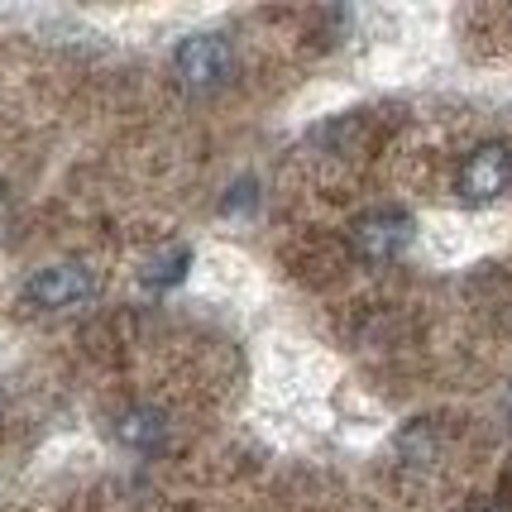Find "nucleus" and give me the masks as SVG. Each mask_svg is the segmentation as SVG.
<instances>
[{
  "label": "nucleus",
  "mask_w": 512,
  "mask_h": 512,
  "mask_svg": "<svg viewBox=\"0 0 512 512\" xmlns=\"http://www.w3.org/2000/svg\"><path fill=\"white\" fill-rule=\"evenodd\" d=\"M173 72L187 91H221L235 77V48L225 34H192L173 53Z\"/></svg>",
  "instance_id": "f257e3e1"
},
{
  "label": "nucleus",
  "mask_w": 512,
  "mask_h": 512,
  "mask_svg": "<svg viewBox=\"0 0 512 512\" xmlns=\"http://www.w3.org/2000/svg\"><path fill=\"white\" fill-rule=\"evenodd\" d=\"M101 292L87 264H48L34 278H24V302L39 312H77Z\"/></svg>",
  "instance_id": "f03ea898"
},
{
  "label": "nucleus",
  "mask_w": 512,
  "mask_h": 512,
  "mask_svg": "<svg viewBox=\"0 0 512 512\" xmlns=\"http://www.w3.org/2000/svg\"><path fill=\"white\" fill-rule=\"evenodd\" d=\"M412 245V216L379 206V211H364L350 230V249H355L364 264H393L402 249Z\"/></svg>",
  "instance_id": "7ed1b4c3"
},
{
  "label": "nucleus",
  "mask_w": 512,
  "mask_h": 512,
  "mask_svg": "<svg viewBox=\"0 0 512 512\" xmlns=\"http://www.w3.org/2000/svg\"><path fill=\"white\" fill-rule=\"evenodd\" d=\"M512 187V149L508 144H479L460 168V197L469 206H489Z\"/></svg>",
  "instance_id": "20e7f679"
},
{
  "label": "nucleus",
  "mask_w": 512,
  "mask_h": 512,
  "mask_svg": "<svg viewBox=\"0 0 512 512\" xmlns=\"http://www.w3.org/2000/svg\"><path fill=\"white\" fill-rule=\"evenodd\" d=\"M168 417L158 412V407H130V412H120V422H115V436H120V446L130 450H158L168 441Z\"/></svg>",
  "instance_id": "39448f33"
},
{
  "label": "nucleus",
  "mask_w": 512,
  "mask_h": 512,
  "mask_svg": "<svg viewBox=\"0 0 512 512\" xmlns=\"http://www.w3.org/2000/svg\"><path fill=\"white\" fill-rule=\"evenodd\" d=\"M187 264H192V249H168V254H158L154 264L144 268V283L149 288H173L187 278Z\"/></svg>",
  "instance_id": "423d86ee"
},
{
  "label": "nucleus",
  "mask_w": 512,
  "mask_h": 512,
  "mask_svg": "<svg viewBox=\"0 0 512 512\" xmlns=\"http://www.w3.org/2000/svg\"><path fill=\"white\" fill-rule=\"evenodd\" d=\"M474 512H512L508 503H493V508H474Z\"/></svg>",
  "instance_id": "0eeeda50"
}]
</instances>
